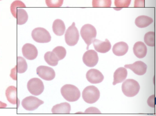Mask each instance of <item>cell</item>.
Segmentation results:
<instances>
[{
  "mask_svg": "<svg viewBox=\"0 0 156 116\" xmlns=\"http://www.w3.org/2000/svg\"><path fill=\"white\" fill-rule=\"evenodd\" d=\"M61 94L66 100L73 102L79 100L80 97V92L76 86L67 84L63 86L61 90Z\"/></svg>",
  "mask_w": 156,
  "mask_h": 116,
  "instance_id": "1",
  "label": "cell"
},
{
  "mask_svg": "<svg viewBox=\"0 0 156 116\" xmlns=\"http://www.w3.org/2000/svg\"><path fill=\"white\" fill-rule=\"evenodd\" d=\"M140 86L136 80L129 79L124 82L122 86L123 93L128 97H133L139 93Z\"/></svg>",
  "mask_w": 156,
  "mask_h": 116,
  "instance_id": "2",
  "label": "cell"
},
{
  "mask_svg": "<svg viewBox=\"0 0 156 116\" xmlns=\"http://www.w3.org/2000/svg\"><path fill=\"white\" fill-rule=\"evenodd\" d=\"M80 35L84 41L87 45V50L90 45L95 39L97 32L95 28L90 24L84 25L81 29Z\"/></svg>",
  "mask_w": 156,
  "mask_h": 116,
  "instance_id": "3",
  "label": "cell"
},
{
  "mask_svg": "<svg viewBox=\"0 0 156 116\" xmlns=\"http://www.w3.org/2000/svg\"><path fill=\"white\" fill-rule=\"evenodd\" d=\"M100 92L94 86H89L84 89L82 92V98L86 103L92 104L97 102L100 97Z\"/></svg>",
  "mask_w": 156,
  "mask_h": 116,
  "instance_id": "4",
  "label": "cell"
},
{
  "mask_svg": "<svg viewBox=\"0 0 156 116\" xmlns=\"http://www.w3.org/2000/svg\"><path fill=\"white\" fill-rule=\"evenodd\" d=\"M79 34L76 24L73 22L66 31L65 35V40L66 43L69 46H73L77 44L79 39Z\"/></svg>",
  "mask_w": 156,
  "mask_h": 116,
  "instance_id": "5",
  "label": "cell"
},
{
  "mask_svg": "<svg viewBox=\"0 0 156 116\" xmlns=\"http://www.w3.org/2000/svg\"><path fill=\"white\" fill-rule=\"evenodd\" d=\"M33 39L37 43H48L51 41V37L47 30L42 28H37L32 31L31 33Z\"/></svg>",
  "mask_w": 156,
  "mask_h": 116,
  "instance_id": "6",
  "label": "cell"
},
{
  "mask_svg": "<svg viewBox=\"0 0 156 116\" xmlns=\"http://www.w3.org/2000/svg\"><path fill=\"white\" fill-rule=\"evenodd\" d=\"M27 88L28 91L34 96H38L43 93L44 90V85L40 79L34 78L28 81Z\"/></svg>",
  "mask_w": 156,
  "mask_h": 116,
  "instance_id": "7",
  "label": "cell"
},
{
  "mask_svg": "<svg viewBox=\"0 0 156 116\" xmlns=\"http://www.w3.org/2000/svg\"><path fill=\"white\" fill-rule=\"evenodd\" d=\"M44 103L43 101L35 97L30 96L23 99L22 104L23 108L27 111H34Z\"/></svg>",
  "mask_w": 156,
  "mask_h": 116,
  "instance_id": "8",
  "label": "cell"
},
{
  "mask_svg": "<svg viewBox=\"0 0 156 116\" xmlns=\"http://www.w3.org/2000/svg\"><path fill=\"white\" fill-rule=\"evenodd\" d=\"M98 60L97 53L94 50H88L85 52L83 56V63L88 67L95 66L98 63Z\"/></svg>",
  "mask_w": 156,
  "mask_h": 116,
  "instance_id": "9",
  "label": "cell"
},
{
  "mask_svg": "<svg viewBox=\"0 0 156 116\" xmlns=\"http://www.w3.org/2000/svg\"><path fill=\"white\" fill-rule=\"evenodd\" d=\"M37 75L46 81H51L55 77V71L52 68L46 66H39L37 69Z\"/></svg>",
  "mask_w": 156,
  "mask_h": 116,
  "instance_id": "10",
  "label": "cell"
},
{
  "mask_svg": "<svg viewBox=\"0 0 156 116\" xmlns=\"http://www.w3.org/2000/svg\"><path fill=\"white\" fill-rule=\"evenodd\" d=\"M124 67L129 69L138 75H143L146 73L147 66L142 61H137L133 64L124 65Z\"/></svg>",
  "mask_w": 156,
  "mask_h": 116,
  "instance_id": "11",
  "label": "cell"
},
{
  "mask_svg": "<svg viewBox=\"0 0 156 116\" xmlns=\"http://www.w3.org/2000/svg\"><path fill=\"white\" fill-rule=\"evenodd\" d=\"M22 54L25 58L33 60L37 58L38 51L35 46L30 44H26L22 48Z\"/></svg>",
  "mask_w": 156,
  "mask_h": 116,
  "instance_id": "12",
  "label": "cell"
},
{
  "mask_svg": "<svg viewBox=\"0 0 156 116\" xmlns=\"http://www.w3.org/2000/svg\"><path fill=\"white\" fill-rule=\"evenodd\" d=\"M86 78L91 84H98L103 81L104 77L98 70L92 69L89 70L87 72Z\"/></svg>",
  "mask_w": 156,
  "mask_h": 116,
  "instance_id": "13",
  "label": "cell"
},
{
  "mask_svg": "<svg viewBox=\"0 0 156 116\" xmlns=\"http://www.w3.org/2000/svg\"><path fill=\"white\" fill-rule=\"evenodd\" d=\"M17 88L14 86H11L8 87L5 91V95L7 100L10 103L16 105L19 107L20 101L17 96Z\"/></svg>",
  "mask_w": 156,
  "mask_h": 116,
  "instance_id": "14",
  "label": "cell"
},
{
  "mask_svg": "<svg viewBox=\"0 0 156 116\" xmlns=\"http://www.w3.org/2000/svg\"><path fill=\"white\" fill-rule=\"evenodd\" d=\"M93 43L96 51L99 53H107L111 50L112 48L111 43L107 38L104 41L95 39Z\"/></svg>",
  "mask_w": 156,
  "mask_h": 116,
  "instance_id": "15",
  "label": "cell"
},
{
  "mask_svg": "<svg viewBox=\"0 0 156 116\" xmlns=\"http://www.w3.org/2000/svg\"><path fill=\"white\" fill-rule=\"evenodd\" d=\"M133 51L136 57L142 59L146 56L147 48L144 43L139 41L136 43L133 46Z\"/></svg>",
  "mask_w": 156,
  "mask_h": 116,
  "instance_id": "16",
  "label": "cell"
},
{
  "mask_svg": "<svg viewBox=\"0 0 156 116\" xmlns=\"http://www.w3.org/2000/svg\"><path fill=\"white\" fill-rule=\"evenodd\" d=\"M129 50V46L124 41L117 43L112 48V52L117 56H122L126 54Z\"/></svg>",
  "mask_w": 156,
  "mask_h": 116,
  "instance_id": "17",
  "label": "cell"
},
{
  "mask_svg": "<svg viewBox=\"0 0 156 116\" xmlns=\"http://www.w3.org/2000/svg\"><path fill=\"white\" fill-rule=\"evenodd\" d=\"M127 71L126 68L121 67L118 68L114 74V81L112 84L115 85L117 84L122 82L126 78Z\"/></svg>",
  "mask_w": 156,
  "mask_h": 116,
  "instance_id": "18",
  "label": "cell"
},
{
  "mask_svg": "<svg viewBox=\"0 0 156 116\" xmlns=\"http://www.w3.org/2000/svg\"><path fill=\"white\" fill-rule=\"evenodd\" d=\"M71 106L70 104L65 102L55 105L52 108L51 111L53 114H70Z\"/></svg>",
  "mask_w": 156,
  "mask_h": 116,
  "instance_id": "19",
  "label": "cell"
},
{
  "mask_svg": "<svg viewBox=\"0 0 156 116\" xmlns=\"http://www.w3.org/2000/svg\"><path fill=\"white\" fill-rule=\"evenodd\" d=\"M52 30L54 33L58 36L63 35L66 30L65 25L64 22L60 19H57L52 25Z\"/></svg>",
  "mask_w": 156,
  "mask_h": 116,
  "instance_id": "20",
  "label": "cell"
},
{
  "mask_svg": "<svg viewBox=\"0 0 156 116\" xmlns=\"http://www.w3.org/2000/svg\"><path fill=\"white\" fill-rule=\"evenodd\" d=\"M154 22L152 18L148 16L142 15L136 18L135 24L139 28H145L149 26Z\"/></svg>",
  "mask_w": 156,
  "mask_h": 116,
  "instance_id": "21",
  "label": "cell"
},
{
  "mask_svg": "<svg viewBox=\"0 0 156 116\" xmlns=\"http://www.w3.org/2000/svg\"><path fill=\"white\" fill-rule=\"evenodd\" d=\"M44 58L48 65L52 66H56L59 61L56 55L52 51L46 52L44 55Z\"/></svg>",
  "mask_w": 156,
  "mask_h": 116,
  "instance_id": "22",
  "label": "cell"
},
{
  "mask_svg": "<svg viewBox=\"0 0 156 116\" xmlns=\"http://www.w3.org/2000/svg\"><path fill=\"white\" fill-rule=\"evenodd\" d=\"M17 24L18 25H21L25 24L27 22L28 15L25 10L20 8L17 10Z\"/></svg>",
  "mask_w": 156,
  "mask_h": 116,
  "instance_id": "23",
  "label": "cell"
},
{
  "mask_svg": "<svg viewBox=\"0 0 156 116\" xmlns=\"http://www.w3.org/2000/svg\"><path fill=\"white\" fill-rule=\"evenodd\" d=\"M16 65L17 73L19 74L23 73L27 69L28 65L26 60L21 56L17 57V64Z\"/></svg>",
  "mask_w": 156,
  "mask_h": 116,
  "instance_id": "24",
  "label": "cell"
},
{
  "mask_svg": "<svg viewBox=\"0 0 156 116\" xmlns=\"http://www.w3.org/2000/svg\"><path fill=\"white\" fill-rule=\"evenodd\" d=\"M26 5L21 1L16 0V1H14L11 4V6H10V11L13 16H14L15 18H16L17 16V10L18 7H23L25 8L26 7Z\"/></svg>",
  "mask_w": 156,
  "mask_h": 116,
  "instance_id": "25",
  "label": "cell"
},
{
  "mask_svg": "<svg viewBox=\"0 0 156 116\" xmlns=\"http://www.w3.org/2000/svg\"><path fill=\"white\" fill-rule=\"evenodd\" d=\"M112 0H93V7H110Z\"/></svg>",
  "mask_w": 156,
  "mask_h": 116,
  "instance_id": "26",
  "label": "cell"
},
{
  "mask_svg": "<svg viewBox=\"0 0 156 116\" xmlns=\"http://www.w3.org/2000/svg\"><path fill=\"white\" fill-rule=\"evenodd\" d=\"M52 52L56 55L59 61L64 58L67 53L66 49L61 46H58L52 50Z\"/></svg>",
  "mask_w": 156,
  "mask_h": 116,
  "instance_id": "27",
  "label": "cell"
},
{
  "mask_svg": "<svg viewBox=\"0 0 156 116\" xmlns=\"http://www.w3.org/2000/svg\"><path fill=\"white\" fill-rule=\"evenodd\" d=\"M145 43L150 47L154 46V32L153 31L148 32L145 34L144 38Z\"/></svg>",
  "mask_w": 156,
  "mask_h": 116,
  "instance_id": "28",
  "label": "cell"
},
{
  "mask_svg": "<svg viewBox=\"0 0 156 116\" xmlns=\"http://www.w3.org/2000/svg\"><path fill=\"white\" fill-rule=\"evenodd\" d=\"M131 0H115V5L117 8L121 10L122 8L128 7Z\"/></svg>",
  "mask_w": 156,
  "mask_h": 116,
  "instance_id": "29",
  "label": "cell"
},
{
  "mask_svg": "<svg viewBox=\"0 0 156 116\" xmlns=\"http://www.w3.org/2000/svg\"><path fill=\"white\" fill-rule=\"evenodd\" d=\"M64 0H46V3L49 7H60L63 4Z\"/></svg>",
  "mask_w": 156,
  "mask_h": 116,
  "instance_id": "30",
  "label": "cell"
},
{
  "mask_svg": "<svg viewBox=\"0 0 156 116\" xmlns=\"http://www.w3.org/2000/svg\"><path fill=\"white\" fill-rule=\"evenodd\" d=\"M84 114H101V112L98 108L94 107H90L87 108L85 111Z\"/></svg>",
  "mask_w": 156,
  "mask_h": 116,
  "instance_id": "31",
  "label": "cell"
},
{
  "mask_svg": "<svg viewBox=\"0 0 156 116\" xmlns=\"http://www.w3.org/2000/svg\"><path fill=\"white\" fill-rule=\"evenodd\" d=\"M147 104L150 107L152 108H154L155 106L154 104V95H151L148 98Z\"/></svg>",
  "mask_w": 156,
  "mask_h": 116,
  "instance_id": "32",
  "label": "cell"
},
{
  "mask_svg": "<svg viewBox=\"0 0 156 116\" xmlns=\"http://www.w3.org/2000/svg\"><path fill=\"white\" fill-rule=\"evenodd\" d=\"M145 7V0H135V7Z\"/></svg>",
  "mask_w": 156,
  "mask_h": 116,
  "instance_id": "33",
  "label": "cell"
},
{
  "mask_svg": "<svg viewBox=\"0 0 156 116\" xmlns=\"http://www.w3.org/2000/svg\"><path fill=\"white\" fill-rule=\"evenodd\" d=\"M17 69H16V65L15 67L11 70L10 76L13 80H17Z\"/></svg>",
  "mask_w": 156,
  "mask_h": 116,
  "instance_id": "34",
  "label": "cell"
},
{
  "mask_svg": "<svg viewBox=\"0 0 156 116\" xmlns=\"http://www.w3.org/2000/svg\"><path fill=\"white\" fill-rule=\"evenodd\" d=\"M7 104H6L0 101V108H7Z\"/></svg>",
  "mask_w": 156,
  "mask_h": 116,
  "instance_id": "35",
  "label": "cell"
},
{
  "mask_svg": "<svg viewBox=\"0 0 156 116\" xmlns=\"http://www.w3.org/2000/svg\"><path fill=\"white\" fill-rule=\"evenodd\" d=\"M2 1V0H0V1Z\"/></svg>",
  "mask_w": 156,
  "mask_h": 116,
  "instance_id": "36",
  "label": "cell"
}]
</instances>
